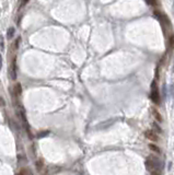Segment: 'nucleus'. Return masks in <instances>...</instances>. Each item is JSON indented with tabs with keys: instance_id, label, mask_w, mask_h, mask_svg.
<instances>
[{
	"instance_id": "7",
	"label": "nucleus",
	"mask_w": 174,
	"mask_h": 175,
	"mask_svg": "<svg viewBox=\"0 0 174 175\" xmlns=\"http://www.w3.org/2000/svg\"><path fill=\"white\" fill-rule=\"evenodd\" d=\"M149 148H150V150H152V151H154V152L160 153V149H159V147H157L156 144H149Z\"/></svg>"
},
{
	"instance_id": "13",
	"label": "nucleus",
	"mask_w": 174,
	"mask_h": 175,
	"mask_svg": "<svg viewBox=\"0 0 174 175\" xmlns=\"http://www.w3.org/2000/svg\"><path fill=\"white\" fill-rule=\"evenodd\" d=\"M47 135H48V131H42L41 134H38V136H37V137H38V138H42V137L47 136Z\"/></svg>"
},
{
	"instance_id": "2",
	"label": "nucleus",
	"mask_w": 174,
	"mask_h": 175,
	"mask_svg": "<svg viewBox=\"0 0 174 175\" xmlns=\"http://www.w3.org/2000/svg\"><path fill=\"white\" fill-rule=\"evenodd\" d=\"M150 98L156 104L160 103V95H159V92H158V89H157L156 81H153L151 83V94H150Z\"/></svg>"
},
{
	"instance_id": "8",
	"label": "nucleus",
	"mask_w": 174,
	"mask_h": 175,
	"mask_svg": "<svg viewBox=\"0 0 174 175\" xmlns=\"http://www.w3.org/2000/svg\"><path fill=\"white\" fill-rule=\"evenodd\" d=\"M13 35H14V29L13 27H9V30H8V34H7V37L8 38H12L13 37Z\"/></svg>"
},
{
	"instance_id": "4",
	"label": "nucleus",
	"mask_w": 174,
	"mask_h": 175,
	"mask_svg": "<svg viewBox=\"0 0 174 175\" xmlns=\"http://www.w3.org/2000/svg\"><path fill=\"white\" fill-rule=\"evenodd\" d=\"M9 75L12 80H15V79H17V65H15V60H13L12 63H11V66H10Z\"/></svg>"
},
{
	"instance_id": "18",
	"label": "nucleus",
	"mask_w": 174,
	"mask_h": 175,
	"mask_svg": "<svg viewBox=\"0 0 174 175\" xmlns=\"http://www.w3.org/2000/svg\"><path fill=\"white\" fill-rule=\"evenodd\" d=\"M27 2H29V0H23V1H22V6L25 5V3H27Z\"/></svg>"
},
{
	"instance_id": "9",
	"label": "nucleus",
	"mask_w": 174,
	"mask_h": 175,
	"mask_svg": "<svg viewBox=\"0 0 174 175\" xmlns=\"http://www.w3.org/2000/svg\"><path fill=\"white\" fill-rule=\"evenodd\" d=\"M152 128H153V130L157 131L158 134H161V132H162V129L160 128V126H158L156 123H153V124H152Z\"/></svg>"
},
{
	"instance_id": "5",
	"label": "nucleus",
	"mask_w": 174,
	"mask_h": 175,
	"mask_svg": "<svg viewBox=\"0 0 174 175\" xmlns=\"http://www.w3.org/2000/svg\"><path fill=\"white\" fill-rule=\"evenodd\" d=\"M152 111V114H153V116H154V118H156L158 121H162V116L160 115V113L157 111L156 108H151Z\"/></svg>"
},
{
	"instance_id": "10",
	"label": "nucleus",
	"mask_w": 174,
	"mask_h": 175,
	"mask_svg": "<svg viewBox=\"0 0 174 175\" xmlns=\"http://www.w3.org/2000/svg\"><path fill=\"white\" fill-rule=\"evenodd\" d=\"M43 165H44V163H43V161H42V160H38V161L36 162V167H37V171L42 170Z\"/></svg>"
},
{
	"instance_id": "3",
	"label": "nucleus",
	"mask_w": 174,
	"mask_h": 175,
	"mask_svg": "<svg viewBox=\"0 0 174 175\" xmlns=\"http://www.w3.org/2000/svg\"><path fill=\"white\" fill-rule=\"evenodd\" d=\"M145 136H146V138H148L149 140H151V141H159V137L157 135L156 131H153V130H147L146 132H145Z\"/></svg>"
},
{
	"instance_id": "16",
	"label": "nucleus",
	"mask_w": 174,
	"mask_h": 175,
	"mask_svg": "<svg viewBox=\"0 0 174 175\" xmlns=\"http://www.w3.org/2000/svg\"><path fill=\"white\" fill-rule=\"evenodd\" d=\"M3 48H5V43H3V37L1 36V52H3Z\"/></svg>"
},
{
	"instance_id": "17",
	"label": "nucleus",
	"mask_w": 174,
	"mask_h": 175,
	"mask_svg": "<svg viewBox=\"0 0 174 175\" xmlns=\"http://www.w3.org/2000/svg\"><path fill=\"white\" fill-rule=\"evenodd\" d=\"M27 174H29V171L27 170H22L21 173H20V175H27Z\"/></svg>"
},
{
	"instance_id": "15",
	"label": "nucleus",
	"mask_w": 174,
	"mask_h": 175,
	"mask_svg": "<svg viewBox=\"0 0 174 175\" xmlns=\"http://www.w3.org/2000/svg\"><path fill=\"white\" fill-rule=\"evenodd\" d=\"M149 5L151 6H156V0H146Z\"/></svg>"
},
{
	"instance_id": "6",
	"label": "nucleus",
	"mask_w": 174,
	"mask_h": 175,
	"mask_svg": "<svg viewBox=\"0 0 174 175\" xmlns=\"http://www.w3.org/2000/svg\"><path fill=\"white\" fill-rule=\"evenodd\" d=\"M14 91H15V94L17 95H21V93H22V88H21V84H20V83H18V84L15 85Z\"/></svg>"
},
{
	"instance_id": "20",
	"label": "nucleus",
	"mask_w": 174,
	"mask_h": 175,
	"mask_svg": "<svg viewBox=\"0 0 174 175\" xmlns=\"http://www.w3.org/2000/svg\"><path fill=\"white\" fill-rule=\"evenodd\" d=\"M173 72H174V63H173Z\"/></svg>"
},
{
	"instance_id": "11",
	"label": "nucleus",
	"mask_w": 174,
	"mask_h": 175,
	"mask_svg": "<svg viewBox=\"0 0 174 175\" xmlns=\"http://www.w3.org/2000/svg\"><path fill=\"white\" fill-rule=\"evenodd\" d=\"M151 175H161V171L159 167H157V169H154V170L151 172Z\"/></svg>"
},
{
	"instance_id": "12",
	"label": "nucleus",
	"mask_w": 174,
	"mask_h": 175,
	"mask_svg": "<svg viewBox=\"0 0 174 175\" xmlns=\"http://www.w3.org/2000/svg\"><path fill=\"white\" fill-rule=\"evenodd\" d=\"M174 47V36L172 35L170 37V48H173Z\"/></svg>"
},
{
	"instance_id": "1",
	"label": "nucleus",
	"mask_w": 174,
	"mask_h": 175,
	"mask_svg": "<svg viewBox=\"0 0 174 175\" xmlns=\"http://www.w3.org/2000/svg\"><path fill=\"white\" fill-rule=\"evenodd\" d=\"M157 163H158V160H157V158L154 155H150L149 158H147V160H146V167H147V170L149 172H152L154 169L159 167V165H157Z\"/></svg>"
},
{
	"instance_id": "14",
	"label": "nucleus",
	"mask_w": 174,
	"mask_h": 175,
	"mask_svg": "<svg viewBox=\"0 0 174 175\" xmlns=\"http://www.w3.org/2000/svg\"><path fill=\"white\" fill-rule=\"evenodd\" d=\"M170 93H171L172 96H174V84H172L170 86Z\"/></svg>"
},
{
	"instance_id": "19",
	"label": "nucleus",
	"mask_w": 174,
	"mask_h": 175,
	"mask_svg": "<svg viewBox=\"0 0 174 175\" xmlns=\"http://www.w3.org/2000/svg\"><path fill=\"white\" fill-rule=\"evenodd\" d=\"M1 104H2V106L5 105V101H3V99H1Z\"/></svg>"
}]
</instances>
